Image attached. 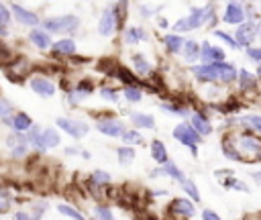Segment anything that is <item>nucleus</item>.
Returning <instances> with one entry per match:
<instances>
[{
	"instance_id": "nucleus-1",
	"label": "nucleus",
	"mask_w": 261,
	"mask_h": 220,
	"mask_svg": "<svg viewBox=\"0 0 261 220\" xmlns=\"http://www.w3.org/2000/svg\"><path fill=\"white\" fill-rule=\"evenodd\" d=\"M192 73L196 75L198 81H222V84H230L239 75L237 67L232 63H226V61L194 65L192 67Z\"/></svg>"
},
{
	"instance_id": "nucleus-2",
	"label": "nucleus",
	"mask_w": 261,
	"mask_h": 220,
	"mask_svg": "<svg viewBox=\"0 0 261 220\" xmlns=\"http://www.w3.org/2000/svg\"><path fill=\"white\" fill-rule=\"evenodd\" d=\"M41 26L47 33H59V35H71L80 29V18L75 14H59V16H47L41 20Z\"/></svg>"
},
{
	"instance_id": "nucleus-3",
	"label": "nucleus",
	"mask_w": 261,
	"mask_h": 220,
	"mask_svg": "<svg viewBox=\"0 0 261 220\" xmlns=\"http://www.w3.org/2000/svg\"><path fill=\"white\" fill-rule=\"evenodd\" d=\"M232 143L237 147V151L241 153L243 157V163H245V157H257V153L261 151V136L255 134V130H245V132H239L237 136H232Z\"/></svg>"
},
{
	"instance_id": "nucleus-4",
	"label": "nucleus",
	"mask_w": 261,
	"mask_h": 220,
	"mask_svg": "<svg viewBox=\"0 0 261 220\" xmlns=\"http://www.w3.org/2000/svg\"><path fill=\"white\" fill-rule=\"evenodd\" d=\"M173 139L177 143H181L184 147H188L194 157H198V145L202 143V134H198L196 128L190 122H179L173 128Z\"/></svg>"
},
{
	"instance_id": "nucleus-5",
	"label": "nucleus",
	"mask_w": 261,
	"mask_h": 220,
	"mask_svg": "<svg viewBox=\"0 0 261 220\" xmlns=\"http://www.w3.org/2000/svg\"><path fill=\"white\" fill-rule=\"evenodd\" d=\"M206 12H208V6H194L188 16L175 20L173 31H175L177 35H181V33H188V31L202 29V26H204V20H206Z\"/></svg>"
},
{
	"instance_id": "nucleus-6",
	"label": "nucleus",
	"mask_w": 261,
	"mask_h": 220,
	"mask_svg": "<svg viewBox=\"0 0 261 220\" xmlns=\"http://www.w3.org/2000/svg\"><path fill=\"white\" fill-rule=\"evenodd\" d=\"M55 124H57L65 134H69L71 139H82V136H86L88 130H90V126H88L86 122H82V120H77V118H67V116H59V118L55 120Z\"/></svg>"
},
{
	"instance_id": "nucleus-7",
	"label": "nucleus",
	"mask_w": 261,
	"mask_h": 220,
	"mask_svg": "<svg viewBox=\"0 0 261 220\" xmlns=\"http://www.w3.org/2000/svg\"><path fill=\"white\" fill-rule=\"evenodd\" d=\"M257 22L255 20H245L239 24V29L234 31V41L239 43V47H251L253 41L257 39Z\"/></svg>"
},
{
	"instance_id": "nucleus-8",
	"label": "nucleus",
	"mask_w": 261,
	"mask_h": 220,
	"mask_svg": "<svg viewBox=\"0 0 261 220\" xmlns=\"http://www.w3.org/2000/svg\"><path fill=\"white\" fill-rule=\"evenodd\" d=\"M96 128H98V132H102V134H106V136H112V139L122 136V132L126 130L124 122L118 120V118H112V116H108V118H98V120H96Z\"/></svg>"
},
{
	"instance_id": "nucleus-9",
	"label": "nucleus",
	"mask_w": 261,
	"mask_h": 220,
	"mask_svg": "<svg viewBox=\"0 0 261 220\" xmlns=\"http://www.w3.org/2000/svg\"><path fill=\"white\" fill-rule=\"evenodd\" d=\"M2 124H4V126H8V128H10V130H14V132H27L35 122H33V118H31L27 112L18 110V112H14L12 116L4 118V120H2Z\"/></svg>"
},
{
	"instance_id": "nucleus-10",
	"label": "nucleus",
	"mask_w": 261,
	"mask_h": 220,
	"mask_svg": "<svg viewBox=\"0 0 261 220\" xmlns=\"http://www.w3.org/2000/svg\"><path fill=\"white\" fill-rule=\"evenodd\" d=\"M29 86H31V90H33L35 94H39L41 98H51V96L55 94V90H57V86H55L47 75H33V77L29 79Z\"/></svg>"
},
{
	"instance_id": "nucleus-11",
	"label": "nucleus",
	"mask_w": 261,
	"mask_h": 220,
	"mask_svg": "<svg viewBox=\"0 0 261 220\" xmlns=\"http://www.w3.org/2000/svg\"><path fill=\"white\" fill-rule=\"evenodd\" d=\"M222 20L226 24H241V22H245V6L239 0H228L226 6H224Z\"/></svg>"
},
{
	"instance_id": "nucleus-12",
	"label": "nucleus",
	"mask_w": 261,
	"mask_h": 220,
	"mask_svg": "<svg viewBox=\"0 0 261 220\" xmlns=\"http://www.w3.org/2000/svg\"><path fill=\"white\" fill-rule=\"evenodd\" d=\"M116 31H118V26H116V16H114L112 6H108V8H104V12L100 14L98 33H100L102 37H110V35H114Z\"/></svg>"
},
{
	"instance_id": "nucleus-13",
	"label": "nucleus",
	"mask_w": 261,
	"mask_h": 220,
	"mask_svg": "<svg viewBox=\"0 0 261 220\" xmlns=\"http://www.w3.org/2000/svg\"><path fill=\"white\" fill-rule=\"evenodd\" d=\"M10 10H12V16H14L20 24H24V26H39V24H41V18H39L33 10H29V8H24V6L16 4V2L10 6Z\"/></svg>"
},
{
	"instance_id": "nucleus-14",
	"label": "nucleus",
	"mask_w": 261,
	"mask_h": 220,
	"mask_svg": "<svg viewBox=\"0 0 261 220\" xmlns=\"http://www.w3.org/2000/svg\"><path fill=\"white\" fill-rule=\"evenodd\" d=\"M51 51H53L55 57H71V55H75L77 45H75L73 39L63 37V39H57V41L51 45Z\"/></svg>"
},
{
	"instance_id": "nucleus-15",
	"label": "nucleus",
	"mask_w": 261,
	"mask_h": 220,
	"mask_svg": "<svg viewBox=\"0 0 261 220\" xmlns=\"http://www.w3.org/2000/svg\"><path fill=\"white\" fill-rule=\"evenodd\" d=\"M151 175L153 177H159V175H167V177H171V179H175V181H184L186 179V175H184V171L169 159L167 163H163V165H157L153 171H151Z\"/></svg>"
},
{
	"instance_id": "nucleus-16",
	"label": "nucleus",
	"mask_w": 261,
	"mask_h": 220,
	"mask_svg": "<svg viewBox=\"0 0 261 220\" xmlns=\"http://www.w3.org/2000/svg\"><path fill=\"white\" fill-rule=\"evenodd\" d=\"M29 41L37 47V49H49L53 45L51 41V33H47L43 26H33L29 31Z\"/></svg>"
},
{
	"instance_id": "nucleus-17",
	"label": "nucleus",
	"mask_w": 261,
	"mask_h": 220,
	"mask_svg": "<svg viewBox=\"0 0 261 220\" xmlns=\"http://www.w3.org/2000/svg\"><path fill=\"white\" fill-rule=\"evenodd\" d=\"M200 61L202 63H216V61H224V51L220 47H214L210 43H202L200 47Z\"/></svg>"
},
{
	"instance_id": "nucleus-18",
	"label": "nucleus",
	"mask_w": 261,
	"mask_h": 220,
	"mask_svg": "<svg viewBox=\"0 0 261 220\" xmlns=\"http://www.w3.org/2000/svg\"><path fill=\"white\" fill-rule=\"evenodd\" d=\"M190 124L196 128V132L198 134H202V136H208L210 132H212V124H210V120H208V116L204 114V112H192L190 114Z\"/></svg>"
},
{
	"instance_id": "nucleus-19",
	"label": "nucleus",
	"mask_w": 261,
	"mask_h": 220,
	"mask_svg": "<svg viewBox=\"0 0 261 220\" xmlns=\"http://www.w3.org/2000/svg\"><path fill=\"white\" fill-rule=\"evenodd\" d=\"M128 118H130V124H133L137 130H139V128H155V118H153V114L133 110V112H128Z\"/></svg>"
},
{
	"instance_id": "nucleus-20",
	"label": "nucleus",
	"mask_w": 261,
	"mask_h": 220,
	"mask_svg": "<svg viewBox=\"0 0 261 220\" xmlns=\"http://www.w3.org/2000/svg\"><path fill=\"white\" fill-rule=\"evenodd\" d=\"M184 37L181 35H177V33H169V35H163L161 37V43H163V47L171 53V55H177V53H181V47H184Z\"/></svg>"
},
{
	"instance_id": "nucleus-21",
	"label": "nucleus",
	"mask_w": 261,
	"mask_h": 220,
	"mask_svg": "<svg viewBox=\"0 0 261 220\" xmlns=\"http://www.w3.org/2000/svg\"><path fill=\"white\" fill-rule=\"evenodd\" d=\"M116 79H120L124 86H139V84H143V86H149L147 81H139V77L135 75V73H130L124 65H118L116 63V67H114V73H112Z\"/></svg>"
},
{
	"instance_id": "nucleus-22",
	"label": "nucleus",
	"mask_w": 261,
	"mask_h": 220,
	"mask_svg": "<svg viewBox=\"0 0 261 220\" xmlns=\"http://www.w3.org/2000/svg\"><path fill=\"white\" fill-rule=\"evenodd\" d=\"M169 208H171L173 214H179V216H186V218H192V216L196 214L194 204H192L190 200H186V198H177V200H173Z\"/></svg>"
},
{
	"instance_id": "nucleus-23",
	"label": "nucleus",
	"mask_w": 261,
	"mask_h": 220,
	"mask_svg": "<svg viewBox=\"0 0 261 220\" xmlns=\"http://www.w3.org/2000/svg\"><path fill=\"white\" fill-rule=\"evenodd\" d=\"M147 39V33H145V29H141V26H126L124 31H122V41H124V45H137L139 41H145Z\"/></svg>"
},
{
	"instance_id": "nucleus-24",
	"label": "nucleus",
	"mask_w": 261,
	"mask_h": 220,
	"mask_svg": "<svg viewBox=\"0 0 261 220\" xmlns=\"http://www.w3.org/2000/svg\"><path fill=\"white\" fill-rule=\"evenodd\" d=\"M200 43H196V41H192V39H188V41H184V47H181V55H184V59L188 61V63H196V61H200Z\"/></svg>"
},
{
	"instance_id": "nucleus-25",
	"label": "nucleus",
	"mask_w": 261,
	"mask_h": 220,
	"mask_svg": "<svg viewBox=\"0 0 261 220\" xmlns=\"http://www.w3.org/2000/svg\"><path fill=\"white\" fill-rule=\"evenodd\" d=\"M151 159H153L157 165H163V163L169 161L167 149H165V145H163L159 139H153V141H151Z\"/></svg>"
},
{
	"instance_id": "nucleus-26",
	"label": "nucleus",
	"mask_w": 261,
	"mask_h": 220,
	"mask_svg": "<svg viewBox=\"0 0 261 220\" xmlns=\"http://www.w3.org/2000/svg\"><path fill=\"white\" fill-rule=\"evenodd\" d=\"M237 79H239L241 92H251V90L257 88V75H253V73L247 71V69H241L239 75H237Z\"/></svg>"
},
{
	"instance_id": "nucleus-27",
	"label": "nucleus",
	"mask_w": 261,
	"mask_h": 220,
	"mask_svg": "<svg viewBox=\"0 0 261 220\" xmlns=\"http://www.w3.org/2000/svg\"><path fill=\"white\" fill-rule=\"evenodd\" d=\"M220 149H222V155H224L226 159H230V161H241V163H243V157H241V153L237 151V147H234V143H232V136H224L222 143H220Z\"/></svg>"
},
{
	"instance_id": "nucleus-28",
	"label": "nucleus",
	"mask_w": 261,
	"mask_h": 220,
	"mask_svg": "<svg viewBox=\"0 0 261 220\" xmlns=\"http://www.w3.org/2000/svg\"><path fill=\"white\" fill-rule=\"evenodd\" d=\"M130 63H133V67H135V71H137L139 75H147V73L153 71L149 59H147L143 53H135V55L130 57Z\"/></svg>"
},
{
	"instance_id": "nucleus-29",
	"label": "nucleus",
	"mask_w": 261,
	"mask_h": 220,
	"mask_svg": "<svg viewBox=\"0 0 261 220\" xmlns=\"http://www.w3.org/2000/svg\"><path fill=\"white\" fill-rule=\"evenodd\" d=\"M116 155H118V163H120L122 167H126V165H130V163L135 161V149H133V145H122V147H118V149H116Z\"/></svg>"
},
{
	"instance_id": "nucleus-30",
	"label": "nucleus",
	"mask_w": 261,
	"mask_h": 220,
	"mask_svg": "<svg viewBox=\"0 0 261 220\" xmlns=\"http://www.w3.org/2000/svg\"><path fill=\"white\" fill-rule=\"evenodd\" d=\"M120 139H122V143H126V145H143V134H141L137 128H126Z\"/></svg>"
},
{
	"instance_id": "nucleus-31",
	"label": "nucleus",
	"mask_w": 261,
	"mask_h": 220,
	"mask_svg": "<svg viewBox=\"0 0 261 220\" xmlns=\"http://www.w3.org/2000/svg\"><path fill=\"white\" fill-rule=\"evenodd\" d=\"M57 212L63 214V216H67V218H71V220H86L84 214H82L77 208L69 206V204H59V206H57Z\"/></svg>"
},
{
	"instance_id": "nucleus-32",
	"label": "nucleus",
	"mask_w": 261,
	"mask_h": 220,
	"mask_svg": "<svg viewBox=\"0 0 261 220\" xmlns=\"http://www.w3.org/2000/svg\"><path fill=\"white\" fill-rule=\"evenodd\" d=\"M122 94H124V98H126L128 102H133V104H137V102L143 100V92H141L139 86H124Z\"/></svg>"
},
{
	"instance_id": "nucleus-33",
	"label": "nucleus",
	"mask_w": 261,
	"mask_h": 220,
	"mask_svg": "<svg viewBox=\"0 0 261 220\" xmlns=\"http://www.w3.org/2000/svg\"><path fill=\"white\" fill-rule=\"evenodd\" d=\"M161 110L163 112H167V114H173V116H190L192 112H188V108L186 106H181V104H161Z\"/></svg>"
},
{
	"instance_id": "nucleus-34",
	"label": "nucleus",
	"mask_w": 261,
	"mask_h": 220,
	"mask_svg": "<svg viewBox=\"0 0 261 220\" xmlns=\"http://www.w3.org/2000/svg\"><path fill=\"white\" fill-rule=\"evenodd\" d=\"M112 181V177H110V173H106V171H102V169H98V171H94L92 175H90V183L92 185H108Z\"/></svg>"
},
{
	"instance_id": "nucleus-35",
	"label": "nucleus",
	"mask_w": 261,
	"mask_h": 220,
	"mask_svg": "<svg viewBox=\"0 0 261 220\" xmlns=\"http://www.w3.org/2000/svg\"><path fill=\"white\" fill-rule=\"evenodd\" d=\"M239 120H241L243 124H247L251 130L261 132V116H259V114H245V116H241Z\"/></svg>"
},
{
	"instance_id": "nucleus-36",
	"label": "nucleus",
	"mask_w": 261,
	"mask_h": 220,
	"mask_svg": "<svg viewBox=\"0 0 261 220\" xmlns=\"http://www.w3.org/2000/svg\"><path fill=\"white\" fill-rule=\"evenodd\" d=\"M73 90H77L82 96H86V98H88V96L94 92V81H92L90 77H82V79L75 84V88H73Z\"/></svg>"
},
{
	"instance_id": "nucleus-37",
	"label": "nucleus",
	"mask_w": 261,
	"mask_h": 220,
	"mask_svg": "<svg viewBox=\"0 0 261 220\" xmlns=\"http://www.w3.org/2000/svg\"><path fill=\"white\" fill-rule=\"evenodd\" d=\"M29 145H31L29 141L14 145V147L10 149V157H12V159H24V157L29 155Z\"/></svg>"
},
{
	"instance_id": "nucleus-38",
	"label": "nucleus",
	"mask_w": 261,
	"mask_h": 220,
	"mask_svg": "<svg viewBox=\"0 0 261 220\" xmlns=\"http://www.w3.org/2000/svg\"><path fill=\"white\" fill-rule=\"evenodd\" d=\"M12 114H14V106H12V102H10L8 98L0 96V120L8 118V116H12Z\"/></svg>"
},
{
	"instance_id": "nucleus-39",
	"label": "nucleus",
	"mask_w": 261,
	"mask_h": 220,
	"mask_svg": "<svg viewBox=\"0 0 261 220\" xmlns=\"http://www.w3.org/2000/svg\"><path fill=\"white\" fill-rule=\"evenodd\" d=\"M181 187H184V191H186V194H188L192 200L200 202V191H198V187H196V183H194V181L184 179V181H181Z\"/></svg>"
},
{
	"instance_id": "nucleus-40",
	"label": "nucleus",
	"mask_w": 261,
	"mask_h": 220,
	"mask_svg": "<svg viewBox=\"0 0 261 220\" xmlns=\"http://www.w3.org/2000/svg\"><path fill=\"white\" fill-rule=\"evenodd\" d=\"M94 214H96L98 220H114L112 210H110L108 206H102V204H98V206L94 208Z\"/></svg>"
},
{
	"instance_id": "nucleus-41",
	"label": "nucleus",
	"mask_w": 261,
	"mask_h": 220,
	"mask_svg": "<svg viewBox=\"0 0 261 220\" xmlns=\"http://www.w3.org/2000/svg\"><path fill=\"white\" fill-rule=\"evenodd\" d=\"M214 37L222 39L230 49H241V47H239V43L234 41V37H232V35H228V33H224V31H214Z\"/></svg>"
},
{
	"instance_id": "nucleus-42",
	"label": "nucleus",
	"mask_w": 261,
	"mask_h": 220,
	"mask_svg": "<svg viewBox=\"0 0 261 220\" xmlns=\"http://www.w3.org/2000/svg\"><path fill=\"white\" fill-rule=\"evenodd\" d=\"M98 94H100L104 100H108V102H118V92H116L114 88H106V86H104V88L98 90Z\"/></svg>"
},
{
	"instance_id": "nucleus-43",
	"label": "nucleus",
	"mask_w": 261,
	"mask_h": 220,
	"mask_svg": "<svg viewBox=\"0 0 261 220\" xmlns=\"http://www.w3.org/2000/svg\"><path fill=\"white\" fill-rule=\"evenodd\" d=\"M245 55L255 61V63H261V45H255V47H247L245 49Z\"/></svg>"
},
{
	"instance_id": "nucleus-44",
	"label": "nucleus",
	"mask_w": 261,
	"mask_h": 220,
	"mask_svg": "<svg viewBox=\"0 0 261 220\" xmlns=\"http://www.w3.org/2000/svg\"><path fill=\"white\" fill-rule=\"evenodd\" d=\"M10 20H12V10L4 2H0V22L6 24V26H10Z\"/></svg>"
},
{
	"instance_id": "nucleus-45",
	"label": "nucleus",
	"mask_w": 261,
	"mask_h": 220,
	"mask_svg": "<svg viewBox=\"0 0 261 220\" xmlns=\"http://www.w3.org/2000/svg\"><path fill=\"white\" fill-rule=\"evenodd\" d=\"M202 220H222L216 212H212V210H204L202 212Z\"/></svg>"
},
{
	"instance_id": "nucleus-46",
	"label": "nucleus",
	"mask_w": 261,
	"mask_h": 220,
	"mask_svg": "<svg viewBox=\"0 0 261 220\" xmlns=\"http://www.w3.org/2000/svg\"><path fill=\"white\" fill-rule=\"evenodd\" d=\"M14 220H37V218H35L31 212H22V210H20V212L14 214Z\"/></svg>"
},
{
	"instance_id": "nucleus-47",
	"label": "nucleus",
	"mask_w": 261,
	"mask_h": 220,
	"mask_svg": "<svg viewBox=\"0 0 261 220\" xmlns=\"http://www.w3.org/2000/svg\"><path fill=\"white\" fill-rule=\"evenodd\" d=\"M139 10H141V14H143V16H153L157 8H153V6H145V4H141V6H139Z\"/></svg>"
},
{
	"instance_id": "nucleus-48",
	"label": "nucleus",
	"mask_w": 261,
	"mask_h": 220,
	"mask_svg": "<svg viewBox=\"0 0 261 220\" xmlns=\"http://www.w3.org/2000/svg\"><path fill=\"white\" fill-rule=\"evenodd\" d=\"M232 187H234V189H239V191H245V194L249 191V185H247V183H243V181H239V179L234 181V185H232Z\"/></svg>"
},
{
	"instance_id": "nucleus-49",
	"label": "nucleus",
	"mask_w": 261,
	"mask_h": 220,
	"mask_svg": "<svg viewBox=\"0 0 261 220\" xmlns=\"http://www.w3.org/2000/svg\"><path fill=\"white\" fill-rule=\"evenodd\" d=\"M82 151L84 149H80V147H67L65 149V155H82Z\"/></svg>"
},
{
	"instance_id": "nucleus-50",
	"label": "nucleus",
	"mask_w": 261,
	"mask_h": 220,
	"mask_svg": "<svg viewBox=\"0 0 261 220\" xmlns=\"http://www.w3.org/2000/svg\"><path fill=\"white\" fill-rule=\"evenodd\" d=\"M224 175H234V173H232L230 169H228V171H224V169H218V171H216V177H224Z\"/></svg>"
},
{
	"instance_id": "nucleus-51",
	"label": "nucleus",
	"mask_w": 261,
	"mask_h": 220,
	"mask_svg": "<svg viewBox=\"0 0 261 220\" xmlns=\"http://www.w3.org/2000/svg\"><path fill=\"white\" fill-rule=\"evenodd\" d=\"M251 177H253V181H255V183H261V171H253V173H251Z\"/></svg>"
},
{
	"instance_id": "nucleus-52",
	"label": "nucleus",
	"mask_w": 261,
	"mask_h": 220,
	"mask_svg": "<svg viewBox=\"0 0 261 220\" xmlns=\"http://www.w3.org/2000/svg\"><path fill=\"white\" fill-rule=\"evenodd\" d=\"M157 22H159V26H161V29H167V26H169V22H167L165 18H161V16L157 18Z\"/></svg>"
},
{
	"instance_id": "nucleus-53",
	"label": "nucleus",
	"mask_w": 261,
	"mask_h": 220,
	"mask_svg": "<svg viewBox=\"0 0 261 220\" xmlns=\"http://www.w3.org/2000/svg\"><path fill=\"white\" fill-rule=\"evenodd\" d=\"M6 35H8V26L0 22V37H6Z\"/></svg>"
},
{
	"instance_id": "nucleus-54",
	"label": "nucleus",
	"mask_w": 261,
	"mask_h": 220,
	"mask_svg": "<svg viewBox=\"0 0 261 220\" xmlns=\"http://www.w3.org/2000/svg\"><path fill=\"white\" fill-rule=\"evenodd\" d=\"M6 208H8V202H6V200H0V214H2Z\"/></svg>"
},
{
	"instance_id": "nucleus-55",
	"label": "nucleus",
	"mask_w": 261,
	"mask_h": 220,
	"mask_svg": "<svg viewBox=\"0 0 261 220\" xmlns=\"http://www.w3.org/2000/svg\"><path fill=\"white\" fill-rule=\"evenodd\" d=\"M255 75H257V79H261V63H257V71H255Z\"/></svg>"
},
{
	"instance_id": "nucleus-56",
	"label": "nucleus",
	"mask_w": 261,
	"mask_h": 220,
	"mask_svg": "<svg viewBox=\"0 0 261 220\" xmlns=\"http://www.w3.org/2000/svg\"><path fill=\"white\" fill-rule=\"evenodd\" d=\"M255 161H259V163H261V151L257 153V157H255Z\"/></svg>"
},
{
	"instance_id": "nucleus-57",
	"label": "nucleus",
	"mask_w": 261,
	"mask_h": 220,
	"mask_svg": "<svg viewBox=\"0 0 261 220\" xmlns=\"http://www.w3.org/2000/svg\"><path fill=\"white\" fill-rule=\"evenodd\" d=\"M239 2H247V0H239Z\"/></svg>"
}]
</instances>
